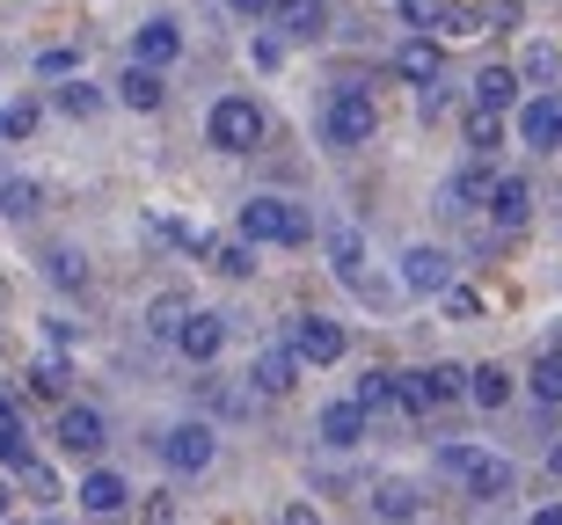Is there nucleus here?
Returning a JSON list of instances; mask_svg holds the SVG:
<instances>
[{
  "instance_id": "obj_24",
  "label": "nucleus",
  "mask_w": 562,
  "mask_h": 525,
  "mask_svg": "<svg viewBox=\"0 0 562 525\" xmlns=\"http://www.w3.org/2000/svg\"><path fill=\"white\" fill-rule=\"evenodd\" d=\"M555 73H562V52H555V44H526V59H519V81L533 88V95H548V88H555Z\"/></svg>"
},
{
  "instance_id": "obj_47",
  "label": "nucleus",
  "mask_w": 562,
  "mask_h": 525,
  "mask_svg": "<svg viewBox=\"0 0 562 525\" xmlns=\"http://www.w3.org/2000/svg\"><path fill=\"white\" fill-rule=\"evenodd\" d=\"M533 525H562V504H548V511H533Z\"/></svg>"
},
{
  "instance_id": "obj_40",
  "label": "nucleus",
  "mask_w": 562,
  "mask_h": 525,
  "mask_svg": "<svg viewBox=\"0 0 562 525\" xmlns=\"http://www.w3.org/2000/svg\"><path fill=\"white\" fill-rule=\"evenodd\" d=\"M446 315H453V321H475V315H482V293H468V285H446Z\"/></svg>"
},
{
  "instance_id": "obj_12",
  "label": "nucleus",
  "mask_w": 562,
  "mask_h": 525,
  "mask_svg": "<svg viewBox=\"0 0 562 525\" xmlns=\"http://www.w3.org/2000/svg\"><path fill=\"white\" fill-rule=\"evenodd\" d=\"M402 285H409V293H446V285H453V255L446 249H409L402 255Z\"/></svg>"
},
{
  "instance_id": "obj_30",
  "label": "nucleus",
  "mask_w": 562,
  "mask_h": 525,
  "mask_svg": "<svg viewBox=\"0 0 562 525\" xmlns=\"http://www.w3.org/2000/svg\"><path fill=\"white\" fill-rule=\"evenodd\" d=\"M526 387H533V401H562V351H541L533 357V379H526Z\"/></svg>"
},
{
  "instance_id": "obj_49",
  "label": "nucleus",
  "mask_w": 562,
  "mask_h": 525,
  "mask_svg": "<svg viewBox=\"0 0 562 525\" xmlns=\"http://www.w3.org/2000/svg\"><path fill=\"white\" fill-rule=\"evenodd\" d=\"M8 504H15V497H8V482H0V525H8Z\"/></svg>"
},
{
  "instance_id": "obj_3",
  "label": "nucleus",
  "mask_w": 562,
  "mask_h": 525,
  "mask_svg": "<svg viewBox=\"0 0 562 525\" xmlns=\"http://www.w3.org/2000/svg\"><path fill=\"white\" fill-rule=\"evenodd\" d=\"M373 132H380L373 95H366V88H336L329 110H322V139H329V147H366Z\"/></svg>"
},
{
  "instance_id": "obj_43",
  "label": "nucleus",
  "mask_w": 562,
  "mask_h": 525,
  "mask_svg": "<svg viewBox=\"0 0 562 525\" xmlns=\"http://www.w3.org/2000/svg\"><path fill=\"white\" fill-rule=\"evenodd\" d=\"M37 132V103H15L8 110V139H30Z\"/></svg>"
},
{
  "instance_id": "obj_7",
  "label": "nucleus",
  "mask_w": 562,
  "mask_h": 525,
  "mask_svg": "<svg viewBox=\"0 0 562 525\" xmlns=\"http://www.w3.org/2000/svg\"><path fill=\"white\" fill-rule=\"evenodd\" d=\"M220 343H227V315H205V307H190V321L176 329V351L198 357V365H212V357H220Z\"/></svg>"
},
{
  "instance_id": "obj_2",
  "label": "nucleus",
  "mask_w": 562,
  "mask_h": 525,
  "mask_svg": "<svg viewBox=\"0 0 562 525\" xmlns=\"http://www.w3.org/2000/svg\"><path fill=\"white\" fill-rule=\"evenodd\" d=\"M205 139L220 153H256L263 147V110H256V95H220L205 117Z\"/></svg>"
},
{
  "instance_id": "obj_29",
  "label": "nucleus",
  "mask_w": 562,
  "mask_h": 525,
  "mask_svg": "<svg viewBox=\"0 0 562 525\" xmlns=\"http://www.w3.org/2000/svg\"><path fill=\"white\" fill-rule=\"evenodd\" d=\"M44 277H52L59 293H81V285H88V263L74 249H52V255H44Z\"/></svg>"
},
{
  "instance_id": "obj_16",
  "label": "nucleus",
  "mask_w": 562,
  "mask_h": 525,
  "mask_svg": "<svg viewBox=\"0 0 562 525\" xmlns=\"http://www.w3.org/2000/svg\"><path fill=\"white\" fill-rule=\"evenodd\" d=\"M438 66H446V52H438L431 37H402V52H395V73L409 88H431L438 81Z\"/></svg>"
},
{
  "instance_id": "obj_22",
  "label": "nucleus",
  "mask_w": 562,
  "mask_h": 525,
  "mask_svg": "<svg viewBox=\"0 0 562 525\" xmlns=\"http://www.w3.org/2000/svg\"><path fill=\"white\" fill-rule=\"evenodd\" d=\"M52 110H66V117H95V110H103V88L81 81V73H66V81L52 88Z\"/></svg>"
},
{
  "instance_id": "obj_20",
  "label": "nucleus",
  "mask_w": 562,
  "mask_h": 525,
  "mask_svg": "<svg viewBox=\"0 0 562 525\" xmlns=\"http://www.w3.org/2000/svg\"><path fill=\"white\" fill-rule=\"evenodd\" d=\"M373 511H380L387 525H409V518L424 511V497H417V482H380V489H373Z\"/></svg>"
},
{
  "instance_id": "obj_33",
  "label": "nucleus",
  "mask_w": 562,
  "mask_h": 525,
  "mask_svg": "<svg viewBox=\"0 0 562 525\" xmlns=\"http://www.w3.org/2000/svg\"><path fill=\"white\" fill-rule=\"evenodd\" d=\"M15 475H22V489H30L37 504H59V475H52V467H44V460H22Z\"/></svg>"
},
{
  "instance_id": "obj_14",
  "label": "nucleus",
  "mask_w": 562,
  "mask_h": 525,
  "mask_svg": "<svg viewBox=\"0 0 562 525\" xmlns=\"http://www.w3.org/2000/svg\"><path fill=\"white\" fill-rule=\"evenodd\" d=\"M176 52H183V30H176L168 15L139 22V37H132V59H139V66H168Z\"/></svg>"
},
{
  "instance_id": "obj_45",
  "label": "nucleus",
  "mask_w": 562,
  "mask_h": 525,
  "mask_svg": "<svg viewBox=\"0 0 562 525\" xmlns=\"http://www.w3.org/2000/svg\"><path fill=\"white\" fill-rule=\"evenodd\" d=\"M227 8H234V15H249V22H256V15H271V0H227Z\"/></svg>"
},
{
  "instance_id": "obj_38",
  "label": "nucleus",
  "mask_w": 562,
  "mask_h": 525,
  "mask_svg": "<svg viewBox=\"0 0 562 525\" xmlns=\"http://www.w3.org/2000/svg\"><path fill=\"white\" fill-rule=\"evenodd\" d=\"M74 66H81V52H74V44H52V52L37 59V73H52V81H66Z\"/></svg>"
},
{
  "instance_id": "obj_37",
  "label": "nucleus",
  "mask_w": 562,
  "mask_h": 525,
  "mask_svg": "<svg viewBox=\"0 0 562 525\" xmlns=\"http://www.w3.org/2000/svg\"><path fill=\"white\" fill-rule=\"evenodd\" d=\"M139 525H183L176 497H139Z\"/></svg>"
},
{
  "instance_id": "obj_41",
  "label": "nucleus",
  "mask_w": 562,
  "mask_h": 525,
  "mask_svg": "<svg viewBox=\"0 0 562 525\" xmlns=\"http://www.w3.org/2000/svg\"><path fill=\"white\" fill-rule=\"evenodd\" d=\"M475 460H482V453H475V445H460V438H453V445H438V467H446V475H468Z\"/></svg>"
},
{
  "instance_id": "obj_4",
  "label": "nucleus",
  "mask_w": 562,
  "mask_h": 525,
  "mask_svg": "<svg viewBox=\"0 0 562 525\" xmlns=\"http://www.w3.org/2000/svg\"><path fill=\"white\" fill-rule=\"evenodd\" d=\"M161 460H168V475H205L212 460H220V431L212 423H176V431H161Z\"/></svg>"
},
{
  "instance_id": "obj_48",
  "label": "nucleus",
  "mask_w": 562,
  "mask_h": 525,
  "mask_svg": "<svg viewBox=\"0 0 562 525\" xmlns=\"http://www.w3.org/2000/svg\"><path fill=\"white\" fill-rule=\"evenodd\" d=\"M548 475H555V482H562V445H555V453H548Z\"/></svg>"
},
{
  "instance_id": "obj_13",
  "label": "nucleus",
  "mask_w": 562,
  "mask_h": 525,
  "mask_svg": "<svg viewBox=\"0 0 562 525\" xmlns=\"http://www.w3.org/2000/svg\"><path fill=\"white\" fill-rule=\"evenodd\" d=\"M117 103H125V110H161V103H168L161 66H139V59H132L125 73H117Z\"/></svg>"
},
{
  "instance_id": "obj_44",
  "label": "nucleus",
  "mask_w": 562,
  "mask_h": 525,
  "mask_svg": "<svg viewBox=\"0 0 562 525\" xmlns=\"http://www.w3.org/2000/svg\"><path fill=\"white\" fill-rule=\"evenodd\" d=\"M512 22H519V0H497V8L482 15V30H512Z\"/></svg>"
},
{
  "instance_id": "obj_27",
  "label": "nucleus",
  "mask_w": 562,
  "mask_h": 525,
  "mask_svg": "<svg viewBox=\"0 0 562 525\" xmlns=\"http://www.w3.org/2000/svg\"><path fill=\"white\" fill-rule=\"evenodd\" d=\"M30 395H44V401H66V351H44L37 365H30Z\"/></svg>"
},
{
  "instance_id": "obj_36",
  "label": "nucleus",
  "mask_w": 562,
  "mask_h": 525,
  "mask_svg": "<svg viewBox=\"0 0 562 525\" xmlns=\"http://www.w3.org/2000/svg\"><path fill=\"white\" fill-rule=\"evenodd\" d=\"M438 30H446V37H482V15H475V8H438Z\"/></svg>"
},
{
  "instance_id": "obj_51",
  "label": "nucleus",
  "mask_w": 562,
  "mask_h": 525,
  "mask_svg": "<svg viewBox=\"0 0 562 525\" xmlns=\"http://www.w3.org/2000/svg\"><path fill=\"white\" fill-rule=\"evenodd\" d=\"M0 351H8V336H0Z\"/></svg>"
},
{
  "instance_id": "obj_46",
  "label": "nucleus",
  "mask_w": 562,
  "mask_h": 525,
  "mask_svg": "<svg viewBox=\"0 0 562 525\" xmlns=\"http://www.w3.org/2000/svg\"><path fill=\"white\" fill-rule=\"evenodd\" d=\"M285 525H322V518H314V504H285Z\"/></svg>"
},
{
  "instance_id": "obj_1",
  "label": "nucleus",
  "mask_w": 562,
  "mask_h": 525,
  "mask_svg": "<svg viewBox=\"0 0 562 525\" xmlns=\"http://www.w3.org/2000/svg\"><path fill=\"white\" fill-rule=\"evenodd\" d=\"M241 241L300 249V241H314V219L300 205H285V197H249V205H241Z\"/></svg>"
},
{
  "instance_id": "obj_18",
  "label": "nucleus",
  "mask_w": 562,
  "mask_h": 525,
  "mask_svg": "<svg viewBox=\"0 0 562 525\" xmlns=\"http://www.w3.org/2000/svg\"><path fill=\"white\" fill-rule=\"evenodd\" d=\"M490 212H497V227H526L533 183H526V175H497V183H490Z\"/></svg>"
},
{
  "instance_id": "obj_15",
  "label": "nucleus",
  "mask_w": 562,
  "mask_h": 525,
  "mask_svg": "<svg viewBox=\"0 0 562 525\" xmlns=\"http://www.w3.org/2000/svg\"><path fill=\"white\" fill-rule=\"evenodd\" d=\"M490 183H497L490 169L453 175V183H446V197H438V212H446V219H468V212H482V205H490Z\"/></svg>"
},
{
  "instance_id": "obj_35",
  "label": "nucleus",
  "mask_w": 562,
  "mask_h": 525,
  "mask_svg": "<svg viewBox=\"0 0 562 525\" xmlns=\"http://www.w3.org/2000/svg\"><path fill=\"white\" fill-rule=\"evenodd\" d=\"M0 212H8V219H30V212H37V183H0Z\"/></svg>"
},
{
  "instance_id": "obj_19",
  "label": "nucleus",
  "mask_w": 562,
  "mask_h": 525,
  "mask_svg": "<svg viewBox=\"0 0 562 525\" xmlns=\"http://www.w3.org/2000/svg\"><path fill=\"white\" fill-rule=\"evenodd\" d=\"M519 103V73L512 66H482L475 73V110H512Z\"/></svg>"
},
{
  "instance_id": "obj_25",
  "label": "nucleus",
  "mask_w": 562,
  "mask_h": 525,
  "mask_svg": "<svg viewBox=\"0 0 562 525\" xmlns=\"http://www.w3.org/2000/svg\"><path fill=\"white\" fill-rule=\"evenodd\" d=\"M190 321V299L183 293H161L154 307H146V336H161V343H176V329Z\"/></svg>"
},
{
  "instance_id": "obj_50",
  "label": "nucleus",
  "mask_w": 562,
  "mask_h": 525,
  "mask_svg": "<svg viewBox=\"0 0 562 525\" xmlns=\"http://www.w3.org/2000/svg\"><path fill=\"white\" fill-rule=\"evenodd\" d=\"M0 132H8V110H0Z\"/></svg>"
},
{
  "instance_id": "obj_26",
  "label": "nucleus",
  "mask_w": 562,
  "mask_h": 525,
  "mask_svg": "<svg viewBox=\"0 0 562 525\" xmlns=\"http://www.w3.org/2000/svg\"><path fill=\"white\" fill-rule=\"evenodd\" d=\"M205 255H212L220 277H256V249L249 241H205Z\"/></svg>"
},
{
  "instance_id": "obj_34",
  "label": "nucleus",
  "mask_w": 562,
  "mask_h": 525,
  "mask_svg": "<svg viewBox=\"0 0 562 525\" xmlns=\"http://www.w3.org/2000/svg\"><path fill=\"white\" fill-rule=\"evenodd\" d=\"M468 147H475V153H497V147H504L497 110H475V117H468Z\"/></svg>"
},
{
  "instance_id": "obj_21",
  "label": "nucleus",
  "mask_w": 562,
  "mask_h": 525,
  "mask_svg": "<svg viewBox=\"0 0 562 525\" xmlns=\"http://www.w3.org/2000/svg\"><path fill=\"white\" fill-rule=\"evenodd\" d=\"M22 460H37L30 453V431H22V409L8 395H0V467H22Z\"/></svg>"
},
{
  "instance_id": "obj_32",
  "label": "nucleus",
  "mask_w": 562,
  "mask_h": 525,
  "mask_svg": "<svg viewBox=\"0 0 562 525\" xmlns=\"http://www.w3.org/2000/svg\"><path fill=\"white\" fill-rule=\"evenodd\" d=\"M424 387H431V409H438V401L468 395V373H460V365H424Z\"/></svg>"
},
{
  "instance_id": "obj_10",
  "label": "nucleus",
  "mask_w": 562,
  "mask_h": 525,
  "mask_svg": "<svg viewBox=\"0 0 562 525\" xmlns=\"http://www.w3.org/2000/svg\"><path fill=\"white\" fill-rule=\"evenodd\" d=\"M292 379H300V357L285 351V343H263L249 365V387L256 395H292Z\"/></svg>"
},
{
  "instance_id": "obj_6",
  "label": "nucleus",
  "mask_w": 562,
  "mask_h": 525,
  "mask_svg": "<svg viewBox=\"0 0 562 525\" xmlns=\"http://www.w3.org/2000/svg\"><path fill=\"white\" fill-rule=\"evenodd\" d=\"M59 445L74 453V460H95V453L110 445L103 409H88V401H66V409H59Z\"/></svg>"
},
{
  "instance_id": "obj_17",
  "label": "nucleus",
  "mask_w": 562,
  "mask_h": 525,
  "mask_svg": "<svg viewBox=\"0 0 562 525\" xmlns=\"http://www.w3.org/2000/svg\"><path fill=\"white\" fill-rule=\"evenodd\" d=\"M460 482H468V497H475V504H497V497H512V482H519V467H512V460H490V453H482V460L468 467Z\"/></svg>"
},
{
  "instance_id": "obj_8",
  "label": "nucleus",
  "mask_w": 562,
  "mask_h": 525,
  "mask_svg": "<svg viewBox=\"0 0 562 525\" xmlns=\"http://www.w3.org/2000/svg\"><path fill=\"white\" fill-rule=\"evenodd\" d=\"M519 139H526V147H562V103H555V95H526V103H519Z\"/></svg>"
},
{
  "instance_id": "obj_31",
  "label": "nucleus",
  "mask_w": 562,
  "mask_h": 525,
  "mask_svg": "<svg viewBox=\"0 0 562 525\" xmlns=\"http://www.w3.org/2000/svg\"><path fill=\"white\" fill-rule=\"evenodd\" d=\"M351 401L366 409V416H373V409H387V401H395V373H366V379L351 387Z\"/></svg>"
},
{
  "instance_id": "obj_11",
  "label": "nucleus",
  "mask_w": 562,
  "mask_h": 525,
  "mask_svg": "<svg viewBox=\"0 0 562 525\" xmlns=\"http://www.w3.org/2000/svg\"><path fill=\"white\" fill-rule=\"evenodd\" d=\"M271 22H278V37L307 44V37H322V22H329V0H271Z\"/></svg>"
},
{
  "instance_id": "obj_23",
  "label": "nucleus",
  "mask_w": 562,
  "mask_h": 525,
  "mask_svg": "<svg viewBox=\"0 0 562 525\" xmlns=\"http://www.w3.org/2000/svg\"><path fill=\"white\" fill-rule=\"evenodd\" d=\"M358 438H366V409H358V401L322 409V445H358Z\"/></svg>"
},
{
  "instance_id": "obj_42",
  "label": "nucleus",
  "mask_w": 562,
  "mask_h": 525,
  "mask_svg": "<svg viewBox=\"0 0 562 525\" xmlns=\"http://www.w3.org/2000/svg\"><path fill=\"white\" fill-rule=\"evenodd\" d=\"M438 8H446V0H402V22H409V30H431Z\"/></svg>"
},
{
  "instance_id": "obj_9",
  "label": "nucleus",
  "mask_w": 562,
  "mask_h": 525,
  "mask_svg": "<svg viewBox=\"0 0 562 525\" xmlns=\"http://www.w3.org/2000/svg\"><path fill=\"white\" fill-rule=\"evenodd\" d=\"M125 504H132L125 475H110V467L81 475V511H88V518H125Z\"/></svg>"
},
{
  "instance_id": "obj_5",
  "label": "nucleus",
  "mask_w": 562,
  "mask_h": 525,
  "mask_svg": "<svg viewBox=\"0 0 562 525\" xmlns=\"http://www.w3.org/2000/svg\"><path fill=\"white\" fill-rule=\"evenodd\" d=\"M285 351L300 357V365H336V357H344V329H336L329 315H300L292 336H285Z\"/></svg>"
},
{
  "instance_id": "obj_28",
  "label": "nucleus",
  "mask_w": 562,
  "mask_h": 525,
  "mask_svg": "<svg viewBox=\"0 0 562 525\" xmlns=\"http://www.w3.org/2000/svg\"><path fill=\"white\" fill-rule=\"evenodd\" d=\"M468 395H475L482 409H504V401H512V373H504V365H482V373H468Z\"/></svg>"
},
{
  "instance_id": "obj_52",
  "label": "nucleus",
  "mask_w": 562,
  "mask_h": 525,
  "mask_svg": "<svg viewBox=\"0 0 562 525\" xmlns=\"http://www.w3.org/2000/svg\"><path fill=\"white\" fill-rule=\"evenodd\" d=\"M52 525H59V518H52Z\"/></svg>"
},
{
  "instance_id": "obj_39",
  "label": "nucleus",
  "mask_w": 562,
  "mask_h": 525,
  "mask_svg": "<svg viewBox=\"0 0 562 525\" xmlns=\"http://www.w3.org/2000/svg\"><path fill=\"white\" fill-rule=\"evenodd\" d=\"M329 255H336V271H344V277H358V233L351 227L329 233Z\"/></svg>"
}]
</instances>
